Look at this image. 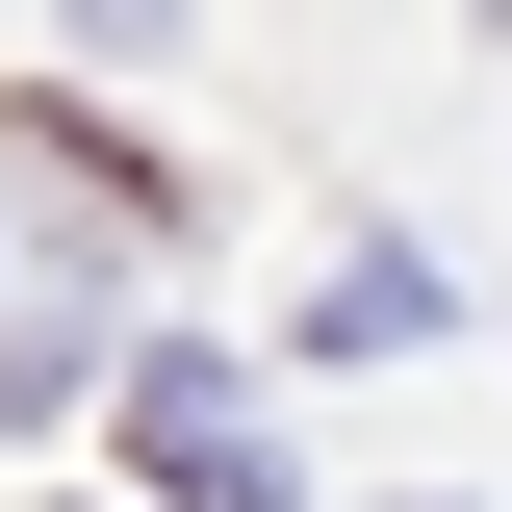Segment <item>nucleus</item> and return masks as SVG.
Segmentation results:
<instances>
[{"label":"nucleus","mask_w":512,"mask_h":512,"mask_svg":"<svg viewBox=\"0 0 512 512\" xmlns=\"http://www.w3.org/2000/svg\"><path fill=\"white\" fill-rule=\"evenodd\" d=\"M128 436H154V487H180V512H282V436H256L205 359H154V384H128Z\"/></svg>","instance_id":"obj_1"},{"label":"nucleus","mask_w":512,"mask_h":512,"mask_svg":"<svg viewBox=\"0 0 512 512\" xmlns=\"http://www.w3.org/2000/svg\"><path fill=\"white\" fill-rule=\"evenodd\" d=\"M308 359H436V256H333V308H308Z\"/></svg>","instance_id":"obj_2"}]
</instances>
